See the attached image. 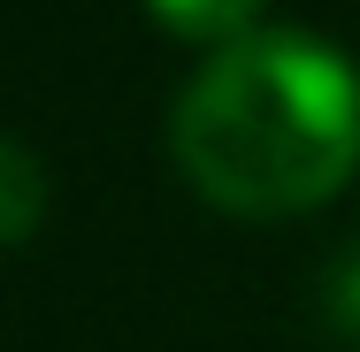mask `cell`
Wrapping results in <instances>:
<instances>
[{
	"label": "cell",
	"mask_w": 360,
	"mask_h": 352,
	"mask_svg": "<svg viewBox=\"0 0 360 352\" xmlns=\"http://www.w3.org/2000/svg\"><path fill=\"white\" fill-rule=\"evenodd\" d=\"M46 222V161L0 131V245H23Z\"/></svg>",
	"instance_id": "obj_2"
},
{
	"label": "cell",
	"mask_w": 360,
	"mask_h": 352,
	"mask_svg": "<svg viewBox=\"0 0 360 352\" xmlns=\"http://www.w3.org/2000/svg\"><path fill=\"white\" fill-rule=\"evenodd\" d=\"M169 153L238 222L314 214L360 169V70L314 31L261 23L184 77Z\"/></svg>",
	"instance_id": "obj_1"
},
{
	"label": "cell",
	"mask_w": 360,
	"mask_h": 352,
	"mask_svg": "<svg viewBox=\"0 0 360 352\" xmlns=\"http://www.w3.org/2000/svg\"><path fill=\"white\" fill-rule=\"evenodd\" d=\"M176 39H192V46H230V39H245V31H261V8L269 0H146Z\"/></svg>",
	"instance_id": "obj_3"
},
{
	"label": "cell",
	"mask_w": 360,
	"mask_h": 352,
	"mask_svg": "<svg viewBox=\"0 0 360 352\" xmlns=\"http://www.w3.org/2000/svg\"><path fill=\"white\" fill-rule=\"evenodd\" d=\"M322 291H330V322H338L345 337H360V245L330 268V283H322Z\"/></svg>",
	"instance_id": "obj_4"
}]
</instances>
